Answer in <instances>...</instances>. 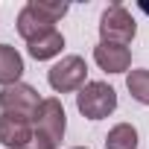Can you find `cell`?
<instances>
[{
  "mask_svg": "<svg viewBox=\"0 0 149 149\" xmlns=\"http://www.w3.org/2000/svg\"><path fill=\"white\" fill-rule=\"evenodd\" d=\"M35 134L32 117H18V114H0V143L6 149H24Z\"/></svg>",
  "mask_w": 149,
  "mask_h": 149,
  "instance_id": "52a82bcc",
  "label": "cell"
},
{
  "mask_svg": "<svg viewBox=\"0 0 149 149\" xmlns=\"http://www.w3.org/2000/svg\"><path fill=\"white\" fill-rule=\"evenodd\" d=\"M24 76V58L15 47L9 44H0V85L9 88V85H18Z\"/></svg>",
  "mask_w": 149,
  "mask_h": 149,
  "instance_id": "9c48e42d",
  "label": "cell"
},
{
  "mask_svg": "<svg viewBox=\"0 0 149 149\" xmlns=\"http://www.w3.org/2000/svg\"><path fill=\"white\" fill-rule=\"evenodd\" d=\"M41 105V97L32 85H9L0 91V108H3V114H18V117H35Z\"/></svg>",
  "mask_w": 149,
  "mask_h": 149,
  "instance_id": "8992f818",
  "label": "cell"
},
{
  "mask_svg": "<svg viewBox=\"0 0 149 149\" xmlns=\"http://www.w3.org/2000/svg\"><path fill=\"white\" fill-rule=\"evenodd\" d=\"M76 108L88 120H102L117 108V91L108 82H100V79L85 82V88L76 94Z\"/></svg>",
  "mask_w": 149,
  "mask_h": 149,
  "instance_id": "7a4b0ae2",
  "label": "cell"
},
{
  "mask_svg": "<svg viewBox=\"0 0 149 149\" xmlns=\"http://www.w3.org/2000/svg\"><path fill=\"white\" fill-rule=\"evenodd\" d=\"M105 149H137V129L132 123H117L105 134Z\"/></svg>",
  "mask_w": 149,
  "mask_h": 149,
  "instance_id": "8fae6325",
  "label": "cell"
},
{
  "mask_svg": "<svg viewBox=\"0 0 149 149\" xmlns=\"http://www.w3.org/2000/svg\"><path fill=\"white\" fill-rule=\"evenodd\" d=\"M137 35V24L123 3H108L100 18V38L108 44H132Z\"/></svg>",
  "mask_w": 149,
  "mask_h": 149,
  "instance_id": "3957f363",
  "label": "cell"
},
{
  "mask_svg": "<svg viewBox=\"0 0 149 149\" xmlns=\"http://www.w3.org/2000/svg\"><path fill=\"white\" fill-rule=\"evenodd\" d=\"M32 126H35V132H38L44 140H50V143L58 149L61 140H64V129H67V114H64L61 100H56V97L41 100V105H38V111H35V117H32Z\"/></svg>",
  "mask_w": 149,
  "mask_h": 149,
  "instance_id": "277c9868",
  "label": "cell"
},
{
  "mask_svg": "<svg viewBox=\"0 0 149 149\" xmlns=\"http://www.w3.org/2000/svg\"><path fill=\"white\" fill-rule=\"evenodd\" d=\"M126 88H129V94H132L140 105H149V70H146V67L129 70V76H126Z\"/></svg>",
  "mask_w": 149,
  "mask_h": 149,
  "instance_id": "7c38bea8",
  "label": "cell"
},
{
  "mask_svg": "<svg viewBox=\"0 0 149 149\" xmlns=\"http://www.w3.org/2000/svg\"><path fill=\"white\" fill-rule=\"evenodd\" d=\"M140 9H143V12H149V3H143V6H140Z\"/></svg>",
  "mask_w": 149,
  "mask_h": 149,
  "instance_id": "5bb4252c",
  "label": "cell"
},
{
  "mask_svg": "<svg viewBox=\"0 0 149 149\" xmlns=\"http://www.w3.org/2000/svg\"><path fill=\"white\" fill-rule=\"evenodd\" d=\"M94 61H97L105 73H126L129 64H132V53H129V47H123V44L100 41V44L94 47Z\"/></svg>",
  "mask_w": 149,
  "mask_h": 149,
  "instance_id": "ba28073f",
  "label": "cell"
},
{
  "mask_svg": "<svg viewBox=\"0 0 149 149\" xmlns=\"http://www.w3.org/2000/svg\"><path fill=\"white\" fill-rule=\"evenodd\" d=\"M85 76H88V64L82 56H64L61 61H56L47 73V82L56 94H73L85 88Z\"/></svg>",
  "mask_w": 149,
  "mask_h": 149,
  "instance_id": "5b68a950",
  "label": "cell"
},
{
  "mask_svg": "<svg viewBox=\"0 0 149 149\" xmlns=\"http://www.w3.org/2000/svg\"><path fill=\"white\" fill-rule=\"evenodd\" d=\"M67 3H50V0H29V3L18 12V21H15V26H18V32H21V38L29 44V41H35L38 35H44V32H50V29H56V24L67 15Z\"/></svg>",
  "mask_w": 149,
  "mask_h": 149,
  "instance_id": "6da1fadb",
  "label": "cell"
},
{
  "mask_svg": "<svg viewBox=\"0 0 149 149\" xmlns=\"http://www.w3.org/2000/svg\"><path fill=\"white\" fill-rule=\"evenodd\" d=\"M24 149H56V146H53L50 140H44V137H41L38 132H35V134H32V140H29V143H26Z\"/></svg>",
  "mask_w": 149,
  "mask_h": 149,
  "instance_id": "4fadbf2b",
  "label": "cell"
},
{
  "mask_svg": "<svg viewBox=\"0 0 149 149\" xmlns=\"http://www.w3.org/2000/svg\"><path fill=\"white\" fill-rule=\"evenodd\" d=\"M26 50H29V56H32L35 61H47V58H56V56L64 50V35H61L58 29H50V32L38 35L35 41H29V44H26Z\"/></svg>",
  "mask_w": 149,
  "mask_h": 149,
  "instance_id": "30bf717a",
  "label": "cell"
},
{
  "mask_svg": "<svg viewBox=\"0 0 149 149\" xmlns=\"http://www.w3.org/2000/svg\"><path fill=\"white\" fill-rule=\"evenodd\" d=\"M73 149H88V146H73Z\"/></svg>",
  "mask_w": 149,
  "mask_h": 149,
  "instance_id": "9a60e30c",
  "label": "cell"
}]
</instances>
